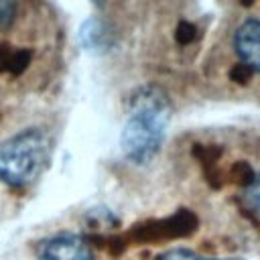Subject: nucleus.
Instances as JSON below:
<instances>
[{
    "label": "nucleus",
    "instance_id": "obj_13",
    "mask_svg": "<svg viewBox=\"0 0 260 260\" xmlns=\"http://www.w3.org/2000/svg\"><path fill=\"white\" fill-rule=\"evenodd\" d=\"M91 2H93V4H102L104 0H91Z\"/></svg>",
    "mask_w": 260,
    "mask_h": 260
},
{
    "label": "nucleus",
    "instance_id": "obj_1",
    "mask_svg": "<svg viewBox=\"0 0 260 260\" xmlns=\"http://www.w3.org/2000/svg\"><path fill=\"white\" fill-rule=\"evenodd\" d=\"M171 120V102L156 85H142L130 95V110L120 134V148L134 165L150 162L162 146Z\"/></svg>",
    "mask_w": 260,
    "mask_h": 260
},
{
    "label": "nucleus",
    "instance_id": "obj_6",
    "mask_svg": "<svg viewBox=\"0 0 260 260\" xmlns=\"http://www.w3.org/2000/svg\"><path fill=\"white\" fill-rule=\"evenodd\" d=\"M191 154L193 158L201 165V171H203V177L207 179V183L213 187V189H219L223 187L228 181H225V169H221L219 160L223 156V148L219 144H203V142H195L193 148H191Z\"/></svg>",
    "mask_w": 260,
    "mask_h": 260
},
{
    "label": "nucleus",
    "instance_id": "obj_2",
    "mask_svg": "<svg viewBox=\"0 0 260 260\" xmlns=\"http://www.w3.org/2000/svg\"><path fill=\"white\" fill-rule=\"evenodd\" d=\"M49 160V138L39 128L22 130L0 146V181L26 187L39 179Z\"/></svg>",
    "mask_w": 260,
    "mask_h": 260
},
{
    "label": "nucleus",
    "instance_id": "obj_3",
    "mask_svg": "<svg viewBox=\"0 0 260 260\" xmlns=\"http://www.w3.org/2000/svg\"><path fill=\"white\" fill-rule=\"evenodd\" d=\"M197 223L199 219L191 209H177L167 217H154L134 223L124 234V240L128 244H162L183 240L197 230Z\"/></svg>",
    "mask_w": 260,
    "mask_h": 260
},
{
    "label": "nucleus",
    "instance_id": "obj_10",
    "mask_svg": "<svg viewBox=\"0 0 260 260\" xmlns=\"http://www.w3.org/2000/svg\"><path fill=\"white\" fill-rule=\"evenodd\" d=\"M252 77H254V71L240 61L236 65H232V69H230V79L238 85H248L252 81Z\"/></svg>",
    "mask_w": 260,
    "mask_h": 260
},
{
    "label": "nucleus",
    "instance_id": "obj_8",
    "mask_svg": "<svg viewBox=\"0 0 260 260\" xmlns=\"http://www.w3.org/2000/svg\"><path fill=\"white\" fill-rule=\"evenodd\" d=\"M156 260H244V258H211V256L195 254V252L185 250V248H175V250L160 254Z\"/></svg>",
    "mask_w": 260,
    "mask_h": 260
},
{
    "label": "nucleus",
    "instance_id": "obj_9",
    "mask_svg": "<svg viewBox=\"0 0 260 260\" xmlns=\"http://www.w3.org/2000/svg\"><path fill=\"white\" fill-rule=\"evenodd\" d=\"M242 197H244L246 207L260 215V173L252 179L250 185L244 187V195H242Z\"/></svg>",
    "mask_w": 260,
    "mask_h": 260
},
{
    "label": "nucleus",
    "instance_id": "obj_5",
    "mask_svg": "<svg viewBox=\"0 0 260 260\" xmlns=\"http://www.w3.org/2000/svg\"><path fill=\"white\" fill-rule=\"evenodd\" d=\"M234 49L240 63L260 73V18H248L236 28Z\"/></svg>",
    "mask_w": 260,
    "mask_h": 260
},
{
    "label": "nucleus",
    "instance_id": "obj_7",
    "mask_svg": "<svg viewBox=\"0 0 260 260\" xmlns=\"http://www.w3.org/2000/svg\"><path fill=\"white\" fill-rule=\"evenodd\" d=\"M256 177L254 169L250 162L246 160H236L232 162L228 169H225V181L232 183V185H240V187H246L252 183V179Z\"/></svg>",
    "mask_w": 260,
    "mask_h": 260
},
{
    "label": "nucleus",
    "instance_id": "obj_12",
    "mask_svg": "<svg viewBox=\"0 0 260 260\" xmlns=\"http://www.w3.org/2000/svg\"><path fill=\"white\" fill-rule=\"evenodd\" d=\"M16 14V0H0V30L6 28Z\"/></svg>",
    "mask_w": 260,
    "mask_h": 260
},
{
    "label": "nucleus",
    "instance_id": "obj_11",
    "mask_svg": "<svg viewBox=\"0 0 260 260\" xmlns=\"http://www.w3.org/2000/svg\"><path fill=\"white\" fill-rule=\"evenodd\" d=\"M195 32H197L195 24L183 20V22H179V26H177V30H175V39H177L179 45H191V43L195 41Z\"/></svg>",
    "mask_w": 260,
    "mask_h": 260
},
{
    "label": "nucleus",
    "instance_id": "obj_4",
    "mask_svg": "<svg viewBox=\"0 0 260 260\" xmlns=\"http://www.w3.org/2000/svg\"><path fill=\"white\" fill-rule=\"evenodd\" d=\"M39 260H95L93 252L81 236L57 234L39 246Z\"/></svg>",
    "mask_w": 260,
    "mask_h": 260
}]
</instances>
